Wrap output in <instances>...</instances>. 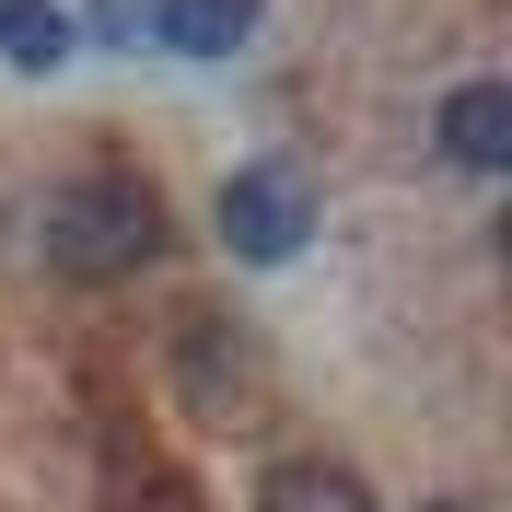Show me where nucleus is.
<instances>
[{
  "instance_id": "f257e3e1",
  "label": "nucleus",
  "mask_w": 512,
  "mask_h": 512,
  "mask_svg": "<svg viewBox=\"0 0 512 512\" xmlns=\"http://www.w3.org/2000/svg\"><path fill=\"white\" fill-rule=\"evenodd\" d=\"M163 245V210H152V187L140 175H70L59 198H47V268L59 280H128L140 256Z\"/></svg>"
},
{
  "instance_id": "f03ea898",
  "label": "nucleus",
  "mask_w": 512,
  "mask_h": 512,
  "mask_svg": "<svg viewBox=\"0 0 512 512\" xmlns=\"http://www.w3.org/2000/svg\"><path fill=\"white\" fill-rule=\"evenodd\" d=\"M222 245L256 256V268H280V256L303 245V187H291L280 163H245V175L222 187Z\"/></svg>"
},
{
  "instance_id": "7ed1b4c3",
  "label": "nucleus",
  "mask_w": 512,
  "mask_h": 512,
  "mask_svg": "<svg viewBox=\"0 0 512 512\" xmlns=\"http://www.w3.org/2000/svg\"><path fill=\"white\" fill-rule=\"evenodd\" d=\"M443 152L466 163V175H501L512 163V94L501 82H454L443 94Z\"/></svg>"
},
{
  "instance_id": "20e7f679",
  "label": "nucleus",
  "mask_w": 512,
  "mask_h": 512,
  "mask_svg": "<svg viewBox=\"0 0 512 512\" xmlns=\"http://www.w3.org/2000/svg\"><path fill=\"white\" fill-rule=\"evenodd\" d=\"M256 512H373V489H361V466L291 454V466H268V478H256Z\"/></svg>"
},
{
  "instance_id": "39448f33",
  "label": "nucleus",
  "mask_w": 512,
  "mask_h": 512,
  "mask_svg": "<svg viewBox=\"0 0 512 512\" xmlns=\"http://www.w3.org/2000/svg\"><path fill=\"white\" fill-rule=\"evenodd\" d=\"M256 12H268V0H152L163 47H187V59H233L256 35Z\"/></svg>"
},
{
  "instance_id": "423d86ee",
  "label": "nucleus",
  "mask_w": 512,
  "mask_h": 512,
  "mask_svg": "<svg viewBox=\"0 0 512 512\" xmlns=\"http://www.w3.org/2000/svg\"><path fill=\"white\" fill-rule=\"evenodd\" d=\"M0 59H12V70L70 59V12H59V0H0Z\"/></svg>"
}]
</instances>
